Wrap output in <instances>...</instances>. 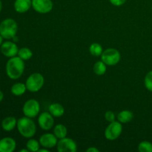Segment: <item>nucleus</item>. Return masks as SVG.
Returning a JSON list of instances; mask_svg holds the SVG:
<instances>
[{"instance_id": "obj_14", "label": "nucleus", "mask_w": 152, "mask_h": 152, "mask_svg": "<svg viewBox=\"0 0 152 152\" xmlns=\"http://www.w3.org/2000/svg\"><path fill=\"white\" fill-rule=\"evenodd\" d=\"M13 7L17 13H26L32 7V0H15Z\"/></svg>"}, {"instance_id": "obj_16", "label": "nucleus", "mask_w": 152, "mask_h": 152, "mask_svg": "<svg viewBox=\"0 0 152 152\" xmlns=\"http://www.w3.org/2000/svg\"><path fill=\"white\" fill-rule=\"evenodd\" d=\"M48 111L53 117H61L65 114V108L60 103L54 102L50 105L48 108Z\"/></svg>"}, {"instance_id": "obj_29", "label": "nucleus", "mask_w": 152, "mask_h": 152, "mask_svg": "<svg viewBox=\"0 0 152 152\" xmlns=\"http://www.w3.org/2000/svg\"><path fill=\"white\" fill-rule=\"evenodd\" d=\"M38 152H49V149L48 148H46L43 147V148H39Z\"/></svg>"}, {"instance_id": "obj_24", "label": "nucleus", "mask_w": 152, "mask_h": 152, "mask_svg": "<svg viewBox=\"0 0 152 152\" xmlns=\"http://www.w3.org/2000/svg\"><path fill=\"white\" fill-rule=\"evenodd\" d=\"M138 151L140 152H152V143L146 140L142 141L138 145Z\"/></svg>"}, {"instance_id": "obj_17", "label": "nucleus", "mask_w": 152, "mask_h": 152, "mask_svg": "<svg viewBox=\"0 0 152 152\" xmlns=\"http://www.w3.org/2000/svg\"><path fill=\"white\" fill-rule=\"evenodd\" d=\"M117 120L122 124H127L130 123L134 118L133 113L129 110H124V111H120L117 116Z\"/></svg>"}, {"instance_id": "obj_1", "label": "nucleus", "mask_w": 152, "mask_h": 152, "mask_svg": "<svg viewBox=\"0 0 152 152\" xmlns=\"http://www.w3.org/2000/svg\"><path fill=\"white\" fill-rule=\"evenodd\" d=\"M25 71V62L18 56L9 58L6 63L5 71L7 77L11 80H18Z\"/></svg>"}, {"instance_id": "obj_11", "label": "nucleus", "mask_w": 152, "mask_h": 152, "mask_svg": "<svg viewBox=\"0 0 152 152\" xmlns=\"http://www.w3.org/2000/svg\"><path fill=\"white\" fill-rule=\"evenodd\" d=\"M0 50H1V53L4 56L11 58L13 57V56H17L19 48H18L17 45H16L14 42L6 41L1 45Z\"/></svg>"}, {"instance_id": "obj_10", "label": "nucleus", "mask_w": 152, "mask_h": 152, "mask_svg": "<svg viewBox=\"0 0 152 152\" xmlns=\"http://www.w3.org/2000/svg\"><path fill=\"white\" fill-rule=\"evenodd\" d=\"M38 124L42 130L49 131L53 129L54 126L53 116L50 112L41 113L38 117Z\"/></svg>"}, {"instance_id": "obj_30", "label": "nucleus", "mask_w": 152, "mask_h": 152, "mask_svg": "<svg viewBox=\"0 0 152 152\" xmlns=\"http://www.w3.org/2000/svg\"><path fill=\"white\" fill-rule=\"evenodd\" d=\"M3 98H4V94H3V92L0 90V102L2 101Z\"/></svg>"}, {"instance_id": "obj_12", "label": "nucleus", "mask_w": 152, "mask_h": 152, "mask_svg": "<svg viewBox=\"0 0 152 152\" xmlns=\"http://www.w3.org/2000/svg\"><path fill=\"white\" fill-rule=\"evenodd\" d=\"M39 142L41 146L44 148H53L56 146L58 142V138L54 135V134L46 133L42 135L39 137Z\"/></svg>"}, {"instance_id": "obj_23", "label": "nucleus", "mask_w": 152, "mask_h": 152, "mask_svg": "<svg viewBox=\"0 0 152 152\" xmlns=\"http://www.w3.org/2000/svg\"><path fill=\"white\" fill-rule=\"evenodd\" d=\"M40 142L39 141L35 139H30L26 142V148L31 152H37L40 148Z\"/></svg>"}, {"instance_id": "obj_4", "label": "nucleus", "mask_w": 152, "mask_h": 152, "mask_svg": "<svg viewBox=\"0 0 152 152\" xmlns=\"http://www.w3.org/2000/svg\"><path fill=\"white\" fill-rule=\"evenodd\" d=\"M44 83L45 78L42 74L40 73H34L31 74L25 82L27 90L33 93L41 90L44 86Z\"/></svg>"}, {"instance_id": "obj_33", "label": "nucleus", "mask_w": 152, "mask_h": 152, "mask_svg": "<svg viewBox=\"0 0 152 152\" xmlns=\"http://www.w3.org/2000/svg\"><path fill=\"white\" fill-rule=\"evenodd\" d=\"M12 39L13 40V42H16L18 41V37H16V36H15V37H13V38Z\"/></svg>"}, {"instance_id": "obj_19", "label": "nucleus", "mask_w": 152, "mask_h": 152, "mask_svg": "<svg viewBox=\"0 0 152 152\" xmlns=\"http://www.w3.org/2000/svg\"><path fill=\"white\" fill-rule=\"evenodd\" d=\"M53 134L58 138V140L66 137L68 134V129L66 126L62 124H57L53 128Z\"/></svg>"}, {"instance_id": "obj_18", "label": "nucleus", "mask_w": 152, "mask_h": 152, "mask_svg": "<svg viewBox=\"0 0 152 152\" xmlns=\"http://www.w3.org/2000/svg\"><path fill=\"white\" fill-rule=\"evenodd\" d=\"M27 91V87L25 83H16L12 86L10 88L11 94L14 96H19L23 95Z\"/></svg>"}, {"instance_id": "obj_34", "label": "nucleus", "mask_w": 152, "mask_h": 152, "mask_svg": "<svg viewBox=\"0 0 152 152\" xmlns=\"http://www.w3.org/2000/svg\"><path fill=\"white\" fill-rule=\"evenodd\" d=\"M1 9H2V3H1V1L0 0V13L1 11Z\"/></svg>"}, {"instance_id": "obj_21", "label": "nucleus", "mask_w": 152, "mask_h": 152, "mask_svg": "<svg viewBox=\"0 0 152 152\" xmlns=\"http://www.w3.org/2000/svg\"><path fill=\"white\" fill-rule=\"evenodd\" d=\"M89 52L94 56H101L103 49L99 43H92L89 47Z\"/></svg>"}, {"instance_id": "obj_20", "label": "nucleus", "mask_w": 152, "mask_h": 152, "mask_svg": "<svg viewBox=\"0 0 152 152\" xmlns=\"http://www.w3.org/2000/svg\"><path fill=\"white\" fill-rule=\"evenodd\" d=\"M107 65L101 61H98L94 65L93 67V71L94 72V74H96L97 76H102L104 75L106 72L107 70Z\"/></svg>"}, {"instance_id": "obj_3", "label": "nucleus", "mask_w": 152, "mask_h": 152, "mask_svg": "<svg viewBox=\"0 0 152 152\" xmlns=\"http://www.w3.org/2000/svg\"><path fill=\"white\" fill-rule=\"evenodd\" d=\"M18 31L17 22L11 18L5 19L0 23V34L5 39H11Z\"/></svg>"}, {"instance_id": "obj_27", "label": "nucleus", "mask_w": 152, "mask_h": 152, "mask_svg": "<svg viewBox=\"0 0 152 152\" xmlns=\"http://www.w3.org/2000/svg\"><path fill=\"white\" fill-rule=\"evenodd\" d=\"M126 1L127 0H109L111 4H112L114 6H117V7L122 6L123 4H124L126 3Z\"/></svg>"}, {"instance_id": "obj_8", "label": "nucleus", "mask_w": 152, "mask_h": 152, "mask_svg": "<svg viewBox=\"0 0 152 152\" xmlns=\"http://www.w3.org/2000/svg\"><path fill=\"white\" fill-rule=\"evenodd\" d=\"M56 147L59 152H76L77 150V145L75 141L67 137L59 139Z\"/></svg>"}, {"instance_id": "obj_25", "label": "nucleus", "mask_w": 152, "mask_h": 152, "mask_svg": "<svg viewBox=\"0 0 152 152\" xmlns=\"http://www.w3.org/2000/svg\"><path fill=\"white\" fill-rule=\"evenodd\" d=\"M144 85L147 90L152 92V71H150L145 75L144 79Z\"/></svg>"}, {"instance_id": "obj_35", "label": "nucleus", "mask_w": 152, "mask_h": 152, "mask_svg": "<svg viewBox=\"0 0 152 152\" xmlns=\"http://www.w3.org/2000/svg\"><path fill=\"white\" fill-rule=\"evenodd\" d=\"M151 10H152V5H151Z\"/></svg>"}, {"instance_id": "obj_7", "label": "nucleus", "mask_w": 152, "mask_h": 152, "mask_svg": "<svg viewBox=\"0 0 152 152\" xmlns=\"http://www.w3.org/2000/svg\"><path fill=\"white\" fill-rule=\"evenodd\" d=\"M123 132V125L117 120L110 123L105 130V137L108 140H115Z\"/></svg>"}, {"instance_id": "obj_15", "label": "nucleus", "mask_w": 152, "mask_h": 152, "mask_svg": "<svg viewBox=\"0 0 152 152\" xmlns=\"http://www.w3.org/2000/svg\"><path fill=\"white\" fill-rule=\"evenodd\" d=\"M17 126V120L14 117H7L1 121V128L5 132H11Z\"/></svg>"}, {"instance_id": "obj_28", "label": "nucleus", "mask_w": 152, "mask_h": 152, "mask_svg": "<svg viewBox=\"0 0 152 152\" xmlns=\"http://www.w3.org/2000/svg\"><path fill=\"white\" fill-rule=\"evenodd\" d=\"M99 151L98 148H96V147H94V146L89 147L88 148L86 149V152H99Z\"/></svg>"}, {"instance_id": "obj_5", "label": "nucleus", "mask_w": 152, "mask_h": 152, "mask_svg": "<svg viewBox=\"0 0 152 152\" xmlns=\"http://www.w3.org/2000/svg\"><path fill=\"white\" fill-rule=\"evenodd\" d=\"M121 59L120 51L115 48H108L103 50L101 55V60L108 66L117 65Z\"/></svg>"}, {"instance_id": "obj_22", "label": "nucleus", "mask_w": 152, "mask_h": 152, "mask_svg": "<svg viewBox=\"0 0 152 152\" xmlns=\"http://www.w3.org/2000/svg\"><path fill=\"white\" fill-rule=\"evenodd\" d=\"M18 56L23 59L24 61L28 60V59H31V57L33 56V52L28 48H22L19 49Z\"/></svg>"}, {"instance_id": "obj_9", "label": "nucleus", "mask_w": 152, "mask_h": 152, "mask_svg": "<svg viewBox=\"0 0 152 152\" xmlns=\"http://www.w3.org/2000/svg\"><path fill=\"white\" fill-rule=\"evenodd\" d=\"M53 7L52 0H32V7L39 13L45 14L50 13Z\"/></svg>"}, {"instance_id": "obj_6", "label": "nucleus", "mask_w": 152, "mask_h": 152, "mask_svg": "<svg viewBox=\"0 0 152 152\" xmlns=\"http://www.w3.org/2000/svg\"><path fill=\"white\" fill-rule=\"evenodd\" d=\"M40 111L39 102L35 99H30L25 102L22 107V112L25 117L35 118Z\"/></svg>"}, {"instance_id": "obj_31", "label": "nucleus", "mask_w": 152, "mask_h": 152, "mask_svg": "<svg viewBox=\"0 0 152 152\" xmlns=\"http://www.w3.org/2000/svg\"><path fill=\"white\" fill-rule=\"evenodd\" d=\"M3 39L4 38H3V37H1V34H0V46H1V45L3 43Z\"/></svg>"}, {"instance_id": "obj_2", "label": "nucleus", "mask_w": 152, "mask_h": 152, "mask_svg": "<svg viewBox=\"0 0 152 152\" xmlns=\"http://www.w3.org/2000/svg\"><path fill=\"white\" fill-rule=\"evenodd\" d=\"M18 132L25 138H31L37 132V126L33 121L32 118L28 117H22L17 120Z\"/></svg>"}, {"instance_id": "obj_13", "label": "nucleus", "mask_w": 152, "mask_h": 152, "mask_svg": "<svg viewBox=\"0 0 152 152\" xmlns=\"http://www.w3.org/2000/svg\"><path fill=\"white\" fill-rule=\"evenodd\" d=\"M16 147V142L11 137H4L0 140V152H13Z\"/></svg>"}, {"instance_id": "obj_26", "label": "nucleus", "mask_w": 152, "mask_h": 152, "mask_svg": "<svg viewBox=\"0 0 152 152\" xmlns=\"http://www.w3.org/2000/svg\"><path fill=\"white\" fill-rule=\"evenodd\" d=\"M105 119L106 121L108 122V123H111V122L115 121L116 116L113 111H106L105 114Z\"/></svg>"}, {"instance_id": "obj_32", "label": "nucleus", "mask_w": 152, "mask_h": 152, "mask_svg": "<svg viewBox=\"0 0 152 152\" xmlns=\"http://www.w3.org/2000/svg\"><path fill=\"white\" fill-rule=\"evenodd\" d=\"M19 152H29V150L26 148V149H21Z\"/></svg>"}]
</instances>
